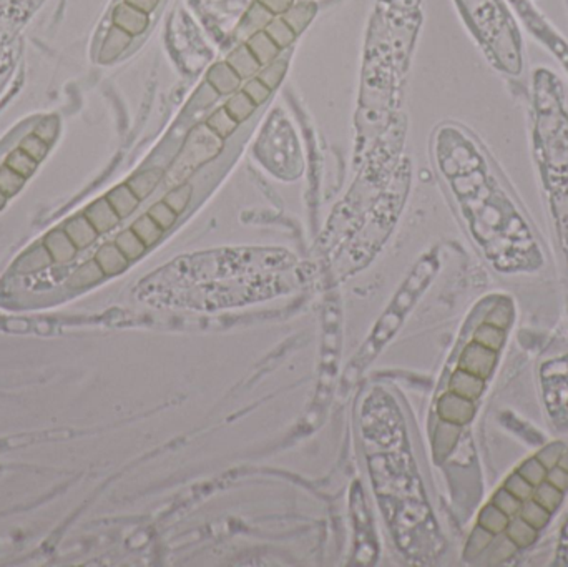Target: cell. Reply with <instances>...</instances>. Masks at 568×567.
<instances>
[{
    "label": "cell",
    "instance_id": "44dd1931",
    "mask_svg": "<svg viewBox=\"0 0 568 567\" xmlns=\"http://www.w3.org/2000/svg\"><path fill=\"white\" fill-rule=\"evenodd\" d=\"M547 471H548V469L543 466V464L538 461L537 458H532V459H528V461L523 463L522 466L518 468L517 472L520 474V476L525 479V481L530 482L533 487H535L540 482L545 481Z\"/></svg>",
    "mask_w": 568,
    "mask_h": 567
},
{
    "label": "cell",
    "instance_id": "5bb4252c",
    "mask_svg": "<svg viewBox=\"0 0 568 567\" xmlns=\"http://www.w3.org/2000/svg\"><path fill=\"white\" fill-rule=\"evenodd\" d=\"M7 167H11L13 172H17L18 175H22L23 178L32 177L36 173V170L38 167V161L32 158L27 151H23L21 146H17L16 150H12L11 153L7 155L6 160Z\"/></svg>",
    "mask_w": 568,
    "mask_h": 567
},
{
    "label": "cell",
    "instance_id": "2e32d148",
    "mask_svg": "<svg viewBox=\"0 0 568 567\" xmlns=\"http://www.w3.org/2000/svg\"><path fill=\"white\" fill-rule=\"evenodd\" d=\"M506 330L498 328V326H493L491 323H484L481 328L477 330L476 341L479 345L486 346V348L492 351H498L503 345V338H506Z\"/></svg>",
    "mask_w": 568,
    "mask_h": 567
},
{
    "label": "cell",
    "instance_id": "484cf974",
    "mask_svg": "<svg viewBox=\"0 0 568 567\" xmlns=\"http://www.w3.org/2000/svg\"><path fill=\"white\" fill-rule=\"evenodd\" d=\"M116 247H119V250L124 253L126 258H135L136 255L140 253V245H138V239L135 238V234L131 232H125L121 233L119 238H116Z\"/></svg>",
    "mask_w": 568,
    "mask_h": 567
},
{
    "label": "cell",
    "instance_id": "d4e9b609",
    "mask_svg": "<svg viewBox=\"0 0 568 567\" xmlns=\"http://www.w3.org/2000/svg\"><path fill=\"white\" fill-rule=\"evenodd\" d=\"M563 451H565V448H563V444H560V443H553V444H548V446L543 448L542 451L538 453L535 458H537L538 461H540L547 469H550V468H553V466H557L558 461H560V458H562Z\"/></svg>",
    "mask_w": 568,
    "mask_h": 567
},
{
    "label": "cell",
    "instance_id": "9c48e42d",
    "mask_svg": "<svg viewBox=\"0 0 568 567\" xmlns=\"http://www.w3.org/2000/svg\"><path fill=\"white\" fill-rule=\"evenodd\" d=\"M95 261L99 263V266L105 275H115V273H119L125 268L126 256L119 250L116 245H105L97 252Z\"/></svg>",
    "mask_w": 568,
    "mask_h": 567
},
{
    "label": "cell",
    "instance_id": "7402d4cb",
    "mask_svg": "<svg viewBox=\"0 0 568 567\" xmlns=\"http://www.w3.org/2000/svg\"><path fill=\"white\" fill-rule=\"evenodd\" d=\"M18 146H21L23 151H27V153L31 155L33 160L40 163V161L47 156L48 146H50V145L45 144V141H43L40 136L36 135L32 131V134H28L26 139L21 141V145H18Z\"/></svg>",
    "mask_w": 568,
    "mask_h": 567
},
{
    "label": "cell",
    "instance_id": "4316f807",
    "mask_svg": "<svg viewBox=\"0 0 568 567\" xmlns=\"http://www.w3.org/2000/svg\"><path fill=\"white\" fill-rule=\"evenodd\" d=\"M545 481L550 482L552 486H555L557 490L565 492L568 490V471L557 464V466L548 469Z\"/></svg>",
    "mask_w": 568,
    "mask_h": 567
},
{
    "label": "cell",
    "instance_id": "7c38bea8",
    "mask_svg": "<svg viewBox=\"0 0 568 567\" xmlns=\"http://www.w3.org/2000/svg\"><path fill=\"white\" fill-rule=\"evenodd\" d=\"M508 521H510V517L506 512H502L496 504H491L484 507V511L481 512L479 526L492 532V534H502L507 529Z\"/></svg>",
    "mask_w": 568,
    "mask_h": 567
},
{
    "label": "cell",
    "instance_id": "3957f363",
    "mask_svg": "<svg viewBox=\"0 0 568 567\" xmlns=\"http://www.w3.org/2000/svg\"><path fill=\"white\" fill-rule=\"evenodd\" d=\"M457 4L493 67L508 77H522V40L502 0H457Z\"/></svg>",
    "mask_w": 568,
    "mask_h": 567
},
{
    "label": "cell",
    "instance_id": "277c9868",
    "mask_svg": "<svg viewBox=\"0 0 568 567\" xmlns=\"http://www.w3.org/2000/svg\"><path fill=\"white\" fill-rule=\"evenodd\" d=\"M496 351L486 348L482 345H470L462 356V368L470 374L479 378H487L496 364Z\"/></svg>",
    "mask_w": 568,
    "mask_h": 567
},
{
    "label": "cell",
    "instance_id": "8fae6325",
    "mask_svg": "<svg viewBox=\"0 0 568 567\" xmlns=\"http://www.w3.org/2000/svg\"><path fill=\"white\" fill-rule=\"evenodd\" d=\"M506 532L508 539L517 547H527L533 544V541L537 539V529L528 524L523 517H515V519L508 521Z\"/></svg>",
    "mask_w": 568,
    "mask_h": 567
},
{
    "label": "cell",
    "instance_id": "9a60e30c",
    "mask_svg": "<svg viewBox=\"0 0 568 567\" xmlns=\"http://www.w3.org/2000/svg\"><path fill=\"white\" fill-rule=\"evenodd\" d=\"M454 389L465 399H476L484 389V381L476 374H470L467 371L457 373L454 378Z\"/></svg>",
    "mask_w": 568,
    "mask_h": 567
},
{
    "label": "cell",
    "instance_id": "e0dca14e",
    "mask_svg": "<svg viewBox=\"0 0 568 567\" xmlns=\"http://www.w3.org/2000/svg\"><path fill=\"white\" fill-rule=\"evenodd\" d=\"M26 182L27 178H23L22 175L13 172V170L11 167H7L6 163L0 167V190H2V193L6 195L7 198H11L13 195L21 192Z\"/></svg>",
    "mask_w": 568,
    "mask_h": 567
},
{
    "label": "cell",
    "instance_id": "f1b7e54d",
    "mask_svg": "<svg viewBox=\"0 0 568 567\" xmlns=\"http://www.w3.org/2000/svg\"><path fill=\"white\" fill-rule=\"evenodd\" d=\"M558 466H562L563 469H567L568 471V451H563L560 461H558Z\"/></svg>",
    "mask_w": 568,
    "mask_h": 567
},
{
    "label": "cell",
    "instance_id": "52a82bcc",
    "mask_svg": "<svg viewBox=\"0 0 568 567\" xmlns=\"http://www.w3.org/2000/svg\"><path fill=\"white\" fill-rule=\"evenodd\" d=\"M62 228L65 230L68 238L72 239L73 245H75L78 250H83V248L90 247L97 239V237H99V232L93 228V225L88 222L83 213L68 218Z\"/></svg>",
    "mask_w": 568,
    "mask_h": 567
},
{
    "label": "cell",
    "instance_id": "ac0fdd59",
    "mask_svg": "<svg viewBox=\"0 0 568 567\" xmlns=\"http://www.w3.org/2000/svg\"><path fill=\"white\" fill-rule=\"evenodd\" d=\"M520 517H523L528 524L533 526L538 531L547 524L548 519H550V512H548L545 507L538 504L537 501L527 500L525 504H522L520 507Z\"/></svg>",
    "mask_w": 568,
    "mask_h": 567
},
{
    "label": "cell",
    "instance_id": "83f0119b",
    "mask_svg": "<svg viewBox=\"0 0 568 567\" xmlns=\"http://www.w3.org/2000/svg\"><path fill=\"white\" fill-rule=\"evenodd\" d=\"M57 131H58L57 120L52 119V117H48V119L43 120L42 124L38 125L36 130H33V134L38 135L43 141H45V144L50 145L53 141V139L57 136Z\"/></svg>",
    "mask_w": 568,
    "mask_h": 567
},
{
    "label": "cell",
    "instance_id": "4fadbf2b",
    "mask_svg": "<svg viewBox=\"0 0 568 567\" xmlns=\"http://www.w3.org/2000/svg\"><path fill=\"white\" fill-rule=\"evenodd\" d=\"M533 501H537L538 504L550 512L557 511L558 506L562 504L563 501V492L560 490H557L555 486H552L548 481H543L538 484V486L533 487Z\"/></svg>",
    "mask_w": 568,
    "mask_h": 567
},
{
    "label": "cell",
    "instance_id": "30bf717a",
    "mask_svg": "<svg viewBox=\"0 0 568 567\" xmlns=\"http://www.w3.org/2000/svg\"><path fill=\"white\" fill-rule=\"evenodd\" d=\"M105 276V273L102 271V268L99 266V263L95 260L83 263V265L72 273V276L68 278V286L70 288H87L90 285H95L99 283L102 278Z\"/></svg>",
    "mask_w": 568,
    "mask_h": 567
},
{
    "label": "cell",
    "instance_id": "7a4b0ae2",
    "mask_svg": "<svg viewBox=\"0 0 568 567\" xmlns=\"http://www.w3.org/2000/svg\"><path fill=\"white\" fill-rule=\"evenodd\" d=\"M528 124L533 165L568 258V100L560 77L550 68L532 73Z\"/></svg>",
    "mask_w": 568,
    "mask_h": 567
},
{
    "label": "cell",
    "instance_id": "6da1fadb",
    "mask_svg": "<svg viewBox=\"0 0 568 567\" xmlns=\"http://www.w3.org/2000/svg\"><path fill=\"white\" fill-rule=\"evenodd\" d=\"M437 156L488 256L502 268L533 265L538 255L530 230L491 150L472 131L447 126L439 135Z\"/></svg>",
    "mask_w": 568,
    "mask_h": 567
},
{
    "label": "cell",
    "instance_id": "f546056e",
    "mask_svg": "<svg viewBox=\"0 0 568 567\" xmlns=\"http://www.w3.org/2000/svg\"><path fill=\"white\" fill-rule=\"evenodd\" d=\"M7 200H9V198L6 197V195H4V193H2V190H0V210H2L4 207H6V203H7Z\"/></svg>",
    "mask_w": 568,
    "mask_h": 567
},
{
    "label": "cell",
    "instance_id": "603a6c76",
    "mask_svg": "<svg viewBox=\"0 0 568 567\" xmlns=\"http://www.w3.org/2000/svg\"><path fill=\"white\" fill-rule=\"evenodd\" d=\"M492 504H496L498 509H501L502 512H506L508 517H513L520 512L522 501L518 500V497L513 496L512 492H508L506 487H503V490L498 491L496 497H493Z\"/></svg>",
    "mask_w": 568,
    "mask_h": 567
},
{
    "label": "cell",
    "instance_id": "5b68a950",
    "mask_svg": "<svg viewBox=\"0 0 568 567\" xmlns=\"http://www.w3.org/2000/svg\"><path fill=\"white\" fill-rule=\"evenodd\" d=\"M43 247L50 253L53 263H67L77 255L78 248L73 245V242L68 238L63 228H55L48 232L43 238Z\"/></svg>",
    "mask_w": 568,
    "mask_h": 567
},
{
    "label": "cell",
    "instance_id": "ffe728a7",
    "mask_svg": "<svg viewBox=\"0 0 568 567\" xmlns=\"http://www.w3.org/2000/svg\"><path fill=\"white\" fill-rule=\"evenodd\" d=\"M106 200H109L111 207L115 208V212L119 213L120 218L129 215L135 207L133 195H131V192L126 187H119L116 190H114V192H110Z\"/></svg>",
    "mask_w": 568,
    "mask_h": 567
},
{
    "label": "cell",
    "instance_id": "d6986e66",
    "mask_svg": "<svg viewBox=\"0 0 568 567\" xmlns=\"http://www.w3.org/2000/svg\"><path fill=\"white\" fill-rule=\"evenodd\" d=\"M512 316H513L512 303L506 300V298H501V300H497L496 306L492 308L491 313H488L487 323H491V325H493V326H498V328L506 330L507 326L510 325Z\"/></svg>",
    "mask_w": 568,
    "mask_h": 567
},
{
    "label": "cell",
    "instance_id": "8992f818",
    "mask_svg": "<svg viewBox=\"0 0 568 567\" xmlns=\"http://www.w3.org/2000/svg\"><path fill=\"white\" fill-rule=\"evenodd\" d=\"M83 215H85L88 222L93 225V228H95L99 233L109 232V230L114 228L120 220L119 213L115 212V208L111 207L106 198L97 200L95 203L88 205Z\"/></svg>",
    "mask_w": 568,
    "mask_h": 567
},
{
    "label": "cell",
    "instance_id": "cb8c5ba5",
    "mask_svg": "<svg viewBox=\"0 0 568 567\" xmlns=\"http://www.w3.org/2000/svg\"><path fill=\"white\" fill-rule=\"evenodd\" d=\"M503 487H506L508 492H512L513 496L518 497V500H520L522 502L527 501V500H530L532 495H533V486H532V484L528 481H525V479H523L518 472L512 474V476L506 481V486H503Z\"/></svg>",
    "mask_w": 568,
    "mask_h": 567
},
{
    "label": "cell",
    "instance_id": "ba28073f",
    "mask_svg": "<svg viewBox=\"0 0 568 567\" xmlns=\"http://www.w3.org/2000/svg\"><path fill=\"white\" fill-rule=\"evenodd\" d=\"M53 263L50 253L47 252V248L42 245H37L31 248V250L23 253L16 263V270L22 275H28V273H37L48 268Z\"/></svg>",
    "mask_w": 568,
    "mask_h": 567
}]
</instances>
